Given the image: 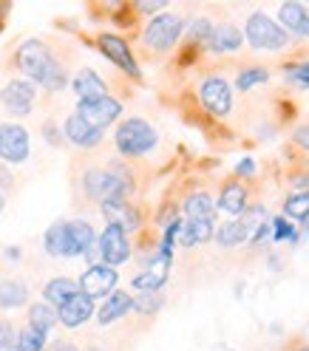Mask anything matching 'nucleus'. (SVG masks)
Wrapping results in <instances>:
<instances>
[{"instance_id": "obj_18", "label": "nucleus", "mask_w": 309, "mask_h": 351, "mask_svg": "<svg viewBox=\"0 0 309 351\" xmlns=\"http://www.w3.org/2000/svg\"><path fill=\"white\" fill-rule=\"evenodd\" d=\"M130 309H134V298H130L128 292H119V289H114L111 295H108L105 300H102V306L97 309V323L100 326H111V323H117V320H122Z\"/></svg>"}, {"instance_id": "obj_27", "label": "nucleus", "mask_w": 309, "mask_h": 351, "mask_svg": "<svg viewBox=\"0 0 309 351\" xmlns=\"http://www.w3.org/2000/svg\"><path fill=\"white\" fill-rule=\"evenodd\" d=\"M29 326L37 328V332H43V335H49L52 328L57 326V309H54V306H49L46 300L32 303L29 306Z\"/></svg>"}, {"instance_id": "obj_28", "label": "nucleus", "mask_w": 309, "mask_h": 351, "mask_svg": "<svg viewBox=\"0 0 309 351\" xmlns=\"http://www.w3.org/2000/svg\"><path fill=\"white\" fill-rule=\"evenodd\" d=\"M46 346H49L46 335L32 326H26L23 332H17V340H14V351H46Z\"/></svg>"}, {"instance_id": "obj_15", "label": "nucleus", "mask_w": 309, "mask_h": 351, "mask_svg": "<svg viewBox=\"0 0 309 351\" xmlns=\"http://www.w3.org/2000/svg\"><path fill=\"white\" fill-rule=\"evenodd\" d=\"M43 247L52 258H82L74 238H71V230H69V221H57L46 230L43 235Z\"/></svg>"}, {"instance_id": "obj_33", "label": "nucleus", "mask_w": 309, "mask_h": 351, "mask_svg": "<svg viewBox=\"0 0 309 351\" xmlns=\"http://www.w3.org/2000/svg\"><path fill=\"white\" fill-rule=\"evenodd\" d=\"M270 230H273V241H275V244H281V241H290V244H295V241H298L295 227L286 221V218H273Z\"/></svg>"}, {"instance_id": "obj_11", "label": "nucleus", "mask_w": 309, "mask_h": 351, "mask_svg": "<svg viewBox=\"0 0 309 351\" xmlns=\"http://www.w3.org/2000/svg\"><path fill=\"white\" fill-rule=\"evenodd\" d=\"M34 102H37V88L29 80H9L6 88L0 91V105L12 117H29Z\"/></svg>"}, {"instance_id": "obj_7", "label": "nucleus", "mask_w": 309, "mask_h": 351, "mask_svg": "<svg viewBox=\"0 0 309 351\" xmlns=\"http://www.w3.org/2000/svg\"><path fill=\"white\" fill-rule=\"evenodd\" d=\"M88 128L94 130H102L108 125H114L119 117H122V102L114 99V97H100V99H91V102H77V111H74Z\"/></svg>"}, {"instance_id": "obj_35", "label": "nucleus", "mask_w": 309, "mask_h": 351, "mask_svg": "<svg viewBox=\"0 0 309 351\" xmlns=\"http://www.w3.org/2000/svg\"><path fill=\"white\" fill-rule=\"evenodd\" d=\"M14 340H17V332L12 328V323L0 320V351H14Z\"/></svg>"}, {"instance_id": "obj_10", "label": "nucleus", "mask_w": 309, "mask_h": 351, "mask_svg": "<svg viewBox=\"0 0 309 351\" xmlns=\"http://www.w3.org/2000/svg\"><path fill=\"white\" fill-rule=\"evenodd\" d=\"M117 280H119V275H117L114 267H105V263H91V267H88L80 275L77 287H80L82 295L97 300V298H108V295H111L117 289Z\"/></svg>"}, {"instance_id": "obj_39", "label": "nucleus", "mask_w": 309, "mask_h": 351, "mask_svg": "<svg viewBox=\"0 0 309 351\" xmlns=\"http://www.w3.org/2000/svg\"><path fill=\"white\" fill-rule=\"evenodd\" d=\"M46 351H80V348L71 340H54V343L46 346Z\"/></svg>"}, {"instance_id": "obj_31", "label": "nucleus", "mask_w": 309, "mask_h": 351, "mask_svg": "<svg viewBox=\"0 0 309 351\" xmlns=\"http://www.w3.org/2000/svg\"><path fill=\"white\" fill-rule=\"evenodd\" d=\"M162 292H139V298H134V312L137 315H157L162 309Z\"/></svg>"}, {"instance_id": "obj_42", "label": "nucleus", "mask_w": 309, "mask_h": 351, "mask_svg": "<svg viewBox=\"0 0 309 351\" xmlns=\"http://www.w3.org/2000/svg\"><path fill=\"white\" fill-rule=\"evenodd\" d=\"M6 207V199H3V193H0V210H3Z\"/></svg>"}, {"instance_id": "obj_6", "label": "nucleus", "mask_w": 309, "mask_h": 351, "mask_svg": "<svg viewBox=\"0 0 309 351\" xmlns=\"http://www.w3.org/2000/svg\"><path fill=\"white\" fill-rule=\"evenodd\" d=\"M29 130L17 122H0V162L3 165H23L29 159Z\"/></svg>"}, {"instance_id": "obj_44", "label": "nucleus", "mask_w": 309, "mask_h": 351, "mask_svg": "<svg viewBox=\"0 0 309 351\" xmlns=\"http://www.w3.org/2000/svg\"><path fill=\"white\" fill-rule=\"evenodd\" d=\"M304 230H306V235H309V218H306V221H304Z\"/></svg>"}, {"instance_id": "obj_9", "label": "nucleus", "mask_w": 309, "mask_h": 351, "mask_svg": "<svg viewBox=\"0 0 309 351\" xmlns=\"http://www.w3.org/2000/svg\"><path fill=\"white\" fill-rule=\"evenodd\" d=\"M97 252H100V263H105V267H119V263H125L130 258L128 232H122L114 224H108L102 230V235H97Z\"/></svg>"}, {"instance_id": "obj_4", "label": "nucleus", "mask_w": 309, "mask_h": 351, "mask_svg": "<svg viewBox=\"0 0 309 351\" xmlns=\"http://www.w3.org/2000/svg\"><path fill=\"white\" fill-rule=\"evenodd\" d=\"M187 23H185V17L179 14H170V12H162L157 17H150L148 20V26L142 32V43H145V49L153 51V54H165L170 51L176 43H179V37L185 34Z\"/></svg>"}, {"instance_id": "obj_40", "label": "nucleus", "mask_w": 309, "mask_h": 351, "mask_svg": "<svg viewBox=\"0 0 309 351\" xmlns=\"http://www.w3.org/2000/svg\"><path fill=\"white\" fill-rule=\"evenodd\" d=\"M0 187H12V173L6 170L3 162H0Z\"/></svg>"}, {"instance_id": "obj_26", "label": "nucleus", "mask_w": 309, "mask_h": 351, "mask_svg": "<svg viewBox=\"0 0 309 351\" xmlns=\"http://www.w3.org/2000/svg\"><path fill=\"white\" fill-rule=\"evenodd\" d=\"M185 215L187 218H198V221H213L216 224V202L210 193H193L185 199Z\"/></svg>"}, {"instance_id": "obj_24", "label": "nucleus", "mask_w": 309, "mask_h": 351, "mask_svg": "<svg viewBox=\"0 0 309 351\" xmlns=\"http://www.w3.org/2000/svg\"><path fill=\"white\" fill-rule=\"evenodd\" d=\"M29 303V287L17 278H3L0 280V309H20Z\"/></svg>"}, {"instance_id": "obj_29", "label": "nucleus", "mask_w": 309, "mask_h": 351, "mask_svg": "<svg viewBox=\"0 0 309 351\" xmlns=\"http://www.w3.org/2000/svg\"><path fill=\"white\" fill-rule=\"evenodd\" d=\"M284 215L298 218V221H306L309 218V190L306 193H293L290 199L284 202Z\"/></svg>"}, {"instance_id": "obj_13", "label": "nucleus", "mask_w": 309, "mask_h": 351, "mask_svg": "<svg viewBox=\"0 0 309 351\" xmlns=\"http://www.w3.org/2000/svg\"><path fill=\"white\" fill-rule=\"evenodd\" d=\"M170 263H173V255H165V252H153V258L148 261L145 272H139L134 278V289L137 292H159L168 278H170Z\"/></svg>"}, {"instance_id": "obj_23", "label": "nucleus", "mask_w": 309, "mask_h": 351, "mask_svg": "<svg viewBox=\"0 0 309 351\" xmlns=\"http://www.w3.org/2000/svg\"><path fill=\"white\" fill-rule=\"evenodd\" d=\"M241 43H244L241 32H238L233 23H222V26H213V34H210L207 49L216 51V54H227V51H238Z\"/></svg>"}, {"instance_id": "obj_34", "label": "nucleus", "mask_w": 309, "mask_h": 351, "mask_svg": "<svg viewBox=\"0 0 309 351\" xmlns=\"http://www.w3.org/2000/svg\"><path fill=\"white\" fill-rule=\"evenodd\" d=\"M286 77H290V82H295L298 88H306L309 91V62L290 65V69H286Z\"/></svg>"}, {"instance_id": "obj_19", "label": "nucleus", "mask_w": 309, "mask_h": 351, "mask_svg": "<svg viewBox=\"0 0 309 351\" xmlns=\"http://www.w3.org/2000/svg\"><path fill=\"white\" fill-rule=\"evenodd\" d=\"M62 139L77 145V147L91 150V147H97L102 142V134H100V130H94V128H88L77 114H71L69 119H65V125H62Z\"/></svg>"}, {"instance_id": "obj_41", "label": "nucleus", "mask_w": 309, "mask_h": 351, "mask_svg": "<svg viewBox=\"0 0 309 351\" xmlns=\"http://www.w3.org/2000/svg\"><path fill=\"white\" fill-rule=\"evenodd\" d=\"M137 9H139V12H162L165 3H137Z\"/></svg>"}, {"instance_id": "obj_16", "label": "nucleus", "mask_w": 309, "mask_h": 351, "mask_svg": "<svg viewBox=\"0 0 309 351\" xmlns=\"http://www.w3.org/2000/svg\"><path fill=\"white\" fill-rule=\"evenodd\" d=\"M94 315H97L94 300L88 295H82V292H77L69 303H62L57 309V323H62L65 328H80L82 323H88Z\"/></svg>"}, {"instance_id": "obj_5", "label": "nucleus", "mask_w": 309, "mask_h": 351, "mask_svg": "<svg viewBox=\"0 0 309 351\" xmlns=\"http://www.w3.org/2000/svg\"><path fill=\"white\" fill-rule=\"evenodd\" d=\"M244 34H247V43H250L253 49L278 51V49H286V46H290V34H286L273 17L261 14V12H255V14L247 17Z\"/></svg>"}, {"instance_id": "obj_20", "label": "nucleus", "mask_w": 309, "mask_h": 351, "mask_svg": "<svg viewBox=\"0 0 309 351\" xmlns=\"http://www.w3.org/2000/svg\"><path fill=\"white\" fill-rule=\"evenodd\" d=\"M216 210H222V213H227V215L238 218L241 213H244V210H247V187H244V184H241L238 179L227 182V184L222 187V193H218V202H216Z\"/></svg>"}, {"instance_id": "obj_21", "label": "nucleus", "mask_w": 309, "mask_h": 351, "mask_svg": "<svg viewBox=\"0 0 309 351\" xmlns=\"http://www.w3.org/2000/svg\"><path fill=\"white\" fill-rule=\"evenodd\" d=\"M216 235V224L213 221H198V218H185L179 227V247H196V244H207V241Z\"/></svg>"}, {"instance_id": "obj_8", "label": "nucleus", "mask_w": 309, "mask_h": 351, "mask_svg": "<svg viewBox=\"0 0 309 351\" xmlns=\"http://www.w3.org/2000/svg\"><path fill=\"white\" fill-rule=\"evenodd\" d=\"M198 99L213 117H227L233 111V88L225 77H205L198 85Z\"/></svg>"}, {"instance_id": "obj_43", "label": "nucleus", "mask_w": 309, "mask_h": 351, "mask_svg": "<svg viewBox=\"0 0 309 351\" xmlns=\"http://www.w3.org/2000/svg\"><path fill=\"white\" fill-rule=\"evenodd\" d=\"M293 351H309V346H298V348H293Z\"/></svg>"}, {"instance_id": "obj_2", "label": "nucleus", "mask_w": 309, "mask_h": 351, "mask_svg": "<svg viewBox=\"0 0 309 351\" xmlns=\"http://www.w3.org/2000/svg\"><path fill=\"white\" fill-rule=\"evenodd\" d=\"M82 190L91 202H111V199H128L134 193V179L130 173L122 170L119 165H111L108 170L102 167H91L82 176Z\"/></svg>"}, {"instance_id": "obj_1", "label": "nucleus", "mask_w": 309, "mask_h": 351, "mask_svg": "<svg viewBox=\"0 0 309 351\" xmlns=\"http://www.w3.org/2000/svg\"><path fill=\"white\" fill-rule=\"evenodd\" d=\"M14 65L23 74V80L43 85L46 91H62L69 85V74H65L62 62L52 54V49L40 40H26L23 46L14 51Z\"/></svg>"}, {"instance_id": "obj_3", "label": "nucleus", "mask_w": 309, "mask_h": 351, "mask_svg": "<svg viewBox=\"0 0 309 351\" xmlns=\"http://www.w3.org/2000/svg\"><path fill=\"white\" fill-rule=\"evenodd\" d=\"M114 145H117V150L122 153L125 159H142L159 145V134H157V128H153L150 122H145L139 117H130V119L117 125Z\"/></svg>"}, {"instance_id": "obj_30", "label": "nucleus", "mask_w": 309, "mask_h": 351, "mask_svg": "<svg viewBox=\"0 0 309 351\" xmlns=\"http://www.w3.org/2000/svg\"><path fill=\"white\" fill-rule=\"evenodd\" d=\"M185 32H187V40L193 43V46H207L210 34H213V23H210L207 17H196Z\"/></svg>"}, {"instance_id": "obj_37", "label": "nucleus", "mask_w": 309, "mask_h": 351, "mask_svg": "<svg viewBox=\"0 0 309 351\" xmlns=\"http://www.w3.org/2000/svg\"><path fill=\"white\" fill-rule=\"evenodd\" d=\"M43 136H46V142H52V145H62V142H65V139H62V130L54 128L52 122L43 125Z\"/></svg>"}, {"instance_id": "obj_38", "label": "nucleus", "mask_w": 309, "mask_h": 351, "mask_svg": "<svg viewBox=\"0 0 309 351\" xmlns=\"http://www.w3.org/2000/svg\"><path fill=\"white\" fill-rule=\"evenodd\" d=\"M293 139H295V145H298L301 150H309V125H306V128H298Z\"/></svg>"}, {"instance_id": "obj_45", "label": "nucleus", "mask_w": 309, "mask_h": 351, "mask_svg": "<svg viewBox=\"0 0 309 351\" xmlns=\"http://www.w3.org/2000/svg\"><path fill=\"white\" fill-rule=\"evenodd\" d=\"M88 351H100V348H88Z\"/></svg>"}, {"instance_id": "obj_25", "label": "nucleus", "mask_w": 309, "mask_h": 351, "mask_svg": "<svg viewBox=\"0 0 309 351\" xmlns=\"http://www.w3.org/2000/svg\"><path fill=\"white\" fill-rule=\"evenodd\" d=\"M77 292H80V287H77L74 278H52V280L46 283V289H43V298H46L49 306L60 309V306L69 303Z\"/></svg>"}, {"instance_id": "obj_14", "label": "nucleus", "mask_w": 309, "mask_h": 351, "mask_svg": "<svg viewBox=\"0 0 309 351\" xmlns=\"http://www.w3.org/2000/svg\"><path fill=\"white\" fill-rule=\"evenodd\" d=\"M100 213L105 215V221L108 224H114L119 227L122 232H137L142 227V213L130 204L128 199H111V202H102L100 204Z\"/></svg>"}, {"instance_id": "obj_17", "label": "nucleus", "mask_w": 309, "mask_h": 351, "mask_svg": "<svg viewBox=\"0 0 309 351\" xmlns=\"http://www.w3.org/2000/svg\"><path fill=\"white\" fill-rule=\"evenodd\" d=\"M71 91L77 94L80 102H91V99L108 97V85L94 69H80L71 80Z\"/></svg>"}, {"instance_id": "obj_22", "label": "nucleus", "mask_w": 309, "mask_h": 351, "mask_svg": "<svg viewBox=\"0 0 309 351\" xmlns=\"http://www.w3.org/2000/svg\"><path fill=\"white\" fill-rule=\"evenodd\" d=\"M278 20L281 29L286 34H298V37H309V12L301 3H284L278 9Z\"/></svg>"}, {"instance_id": "obj_32", "label": "nucleus", "mask_w": 309, "mask_h": 351, "mask_svg": "<svg viewBox=\"0 0 309 351\" xmlns=\"http://www.w3.org/2000/svg\"><path fill=\"white\" fill-rule=\"evenodd\" d=\"M267 77L270 74L264 69H244V71H238V77H236V88H238V91H250V88L267 82Z\"/></svg>"}, {"instance_id": "obj_36", "label": "nucleus", "mask_w": 309, "mask_h": 351, "mask_svg": "<svg viewBox=\"0 0 309 351\" xmlns=\"http://www.w3.org/2000/svg\"><path fill=\"white\" fill-rule=\"evenodd\" d=\"M236 176H238V179H253V176H255V162L247 156V159H241L238 165H236Z\"/></svg>"}, {"instance_id": "obj_12", "label": "nucleus", "mask_w": 309, "mask_h": 351, "mask_svg": "<svg viewBox=\"0 0 309 351\" xmlns=\"http://www.w3.org/2000/svg\"><path fill=\"white\" fill-rule=\"evenodd\" d=\"M97 49L111 60L119 71H125L130 80H142V71H139V65L134 60V54H130V46L119 37V34H100L97 37Z\"/></svg>"}]
</instances>
